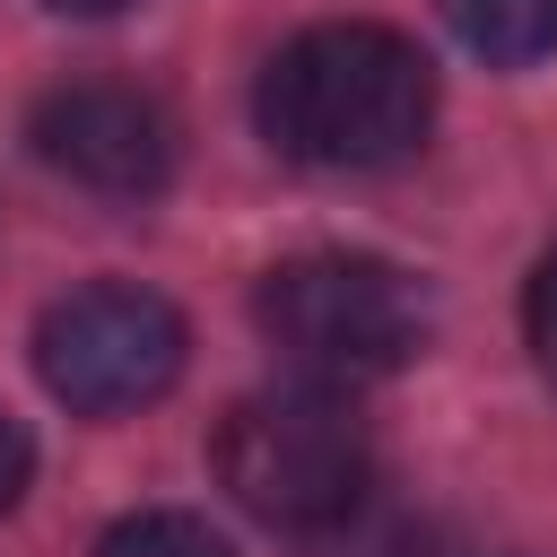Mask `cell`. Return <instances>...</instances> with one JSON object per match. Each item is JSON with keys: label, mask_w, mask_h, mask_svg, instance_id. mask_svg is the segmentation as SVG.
<instances>
[{"label": "cell", "mask_w": 557, "mask_h": 557, "mask_svg": "<svg viewBox=\"0 0 557 557\" xmlns=\"http://www.w3.org/2000/svg\"><path fill=\"white\" fill-rule=\"evenodd\" d=\"M270 348L313 383H383L426 348V296L383 252H296L261 278Z\"/></svg>", "instance_id": "obj_3"}, {"label": "cell", "mask_w": 557, "mask_h": 557, "mask_svg": "<svg viewBox=\"0 0 557 557\" xmlns=\"http://www.w3.org/2000/svg\"><path fill=\"white\" fill-rule=\"evenodd\" d=\"M522 339H531L540 383L557 392V244L540 252V270H531V287H522Z\"/></svg>", "instance_id": "obj_8"}, {"label": "cell", "mask_w": 557, "mask_h": 557, "mask_svg": "<svg viewBox=\"0 0 557 557\" xmlns=\"http://www.w3.org/2000/svg\"><path fill=\"white\" fill-rule=\"evenodd\" d=\"M183 313L157 296V287H131V278H96V287H70L61 305H44L35 322V374L61 409L78 418H122V409H148L157 392H174L183 374Z\"/></svg>", "instance_id": "obj_4"}, {"label": "cell", "mask_w": 557, "mask_h": 557, "mask_svg": "<svg viewBox=\"0 0 557 557\" xmlns=\"http://www.w3.org/2000/svg\"><path fill=\"white\" fill-rule=\"evenodd\" d=\"M26 148L96 200H148L174 183V113L122 78H70L35 96Z\"/></svg>", "instance_id": "obj_5"}, {"label": "cell", "mask_w": 557, "mask_h": 557, "mask_svg": "<svg viewBox=\"0 0 557 557\" xmlns=\"http://www.w3.org/2000/svg\"><path fill=\"white\" fill-rule=\"evenodd\" d=\"M218 479L244 513H261L270 531H331L366 505L374 487V444H366V418L348 409L339 383H270V392H244L226 418H218Z\"/></svg>", "instance_id": "obj_2"}, {"label": "cell", "mask_w": 557, "mask_h": 557, "mask_svg": "<svg viewBox=\"0 0 557 557\" xmlns=\"http://www.w3.org/2000/svg\"><path fill=\"white\" fill-rule=\"evenodd\" d=\"M252 122L287 165L313 174H383L435 131V61L374 17L305 26L270 52L252 87Z\"/></svg>", "instance_id": "obj_1"}, {"label": "cell", "mask_w": 557, "mask_h": 557, "mask_svg": "<svg viewBox=\"0 0 557 557\" xmlns=\"http://www.w3.org/2000/svg\"><path fill=\"white\" fill-rule=\"evenodd\" d=\"M44 9H61V17H113V9H131V0H44Z\"/></svg>", "instance_id": "obj_10"}, {"label": "cell", "mask_w": 557, "mask_h": 557, "mask_svg": "<svg viewBox=\"0 0 557 557\" xmlns=\"http://www.w3.org/2000/svg\"><path fill=\"white\" fill-rule=\"evenodd\" d=\"M96 557H235L200 513H183V505H148V513H122L104 540H96Z\"/></svg>", "instance_id": "obj_7"}, {"label": "cell", "mask_w": 557, "mask_h": 557, "mask_svg": "<svg viewBox=\"0 0 557 557\" xmlns=\"http://www.w3.org/2000/svg\"><path fill=\"white\" fill-rule=\"evenodd\" d=\"M26 479H35V444H26L17 418H0V513L26 496Z\"/></svg>", "instance_id": "obj_9"}, {"label": "cell", "mask_w": 557, "mask_h": 557, "mask_svg": "<svg viewBox=\"0 0 557 557\" xmlns=\"http://www.w3.org/2000/svg\"><path fill=\"white\" fill-rule=\"evenodd\" d=\"M444 17L496 70H522V61L557 52V0H444Z\"/></svg>", "instance_id": "obj_6"}]
</instances>
